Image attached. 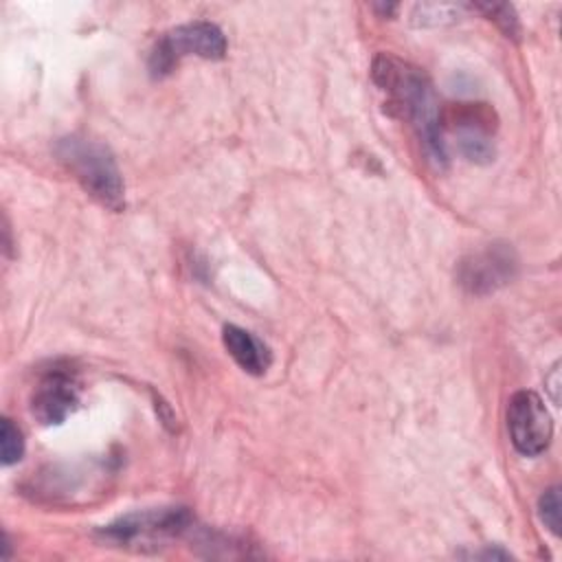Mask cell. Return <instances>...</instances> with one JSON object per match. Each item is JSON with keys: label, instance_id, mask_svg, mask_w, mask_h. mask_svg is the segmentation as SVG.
Returning a JSON list of instances; mask_svg holds the SVG:
<instances>
[{"label": "cell", "instance_id": "obj_1", "mask_svg": "<svg viewBox=\"0 0 562 562\" xmlns=\"http://www.w3.org/2000/svg\"><path fill=\"white\" fill-rule=\"evenodd\" d=\"M373 81L386 90L393 97V103L402 112V116H408L430 156V160L437 167H443L448 160L443 132H441V119H439V103L435 99L432 86L428 77L391 55H378L371 66Z\"/></svg>", "mask_w": 562, "mask_h": 562}, {"label": "cell", "instance_id": "obj_2", "mask_svg": "<svg viewBox=\"0 0 562 562\" xmlns=\"http://www.w3.org/2000/svg\"><path fill=\"white\" fill-rule=\"evenodd\" d=\"M61 165L77 178V182L103 206L121 211L125 206V187L112 151L86 136H66L55 145Z\"/></svg>", "mask_w": 562, "mask_h": 562}, {"label": "cell", "instance_id": "obj_3", "mask_svg": "<svg viewBox=\"0 0 562 562\" xmlns=\"http://www.w3.org/2000/svg\"><path fill=\"white\" fill-rule=\"evenodd\" d=\"M226 53V37L220 26L198 20L180 24L167 31L149 53V72L160 79L169 75L178 61L187 55H198L204 59H222Z\"/></svg>", "mask_w": 562, "mask_h": 562}, {"label": "cell", "instance_id": "obj_4", "mask_svg": "<svg viewBox=\"0 0 562 562\" xmlns=\"http://www.w3.org/2000/svg\"><path fill=\"white\" fill-rule=\"evenodd\" d=\"M191 522V516L184 507H160L143 509L119 516L101 529L103 538L132 549H158L154 542L182 533Z\"/></svg>", "mask_w": 562, "mask_h": 562}, {"label": "cell", "instance_id": "obj_5", "mask_svg": "<svg viewBox=\"0 0 562 562\" xmlns=\"http://www.w3.org/2000/svg\"><path fill=\"white\" fill-rule=\"evenodd\" d=\"M507 430L514 448L536 457L549 448L553 424L547 406L533 391H518L507 402Z\"/></svg>", "mask_w": 562, "mask_h": 562}, {"label": "cell", "instance_id": "obj_6", "mask_svg": "<svg viewBox=\"0 0 562 562\" xmlns=\"http://www.w3.org/2000/svg\"><path fill=\"white\" fill-rule=\"evenodd\" d=\"M518 257L509 244H487L465 255L457 266V279L470 294H490L514 279Z\"/></svg>", "mask_w": 562, "mask_h": 562}, {"label": "cell", "instance_id": "obj_7", "mask_svg": "<svg viewBox=\"0 0 562 562\" xmlns=\"http://www.w3.org/2000/svg\"><path fill=\"white\" fill-rule=\"evenodd\" d=\"M77 406V384L68 371H48L31 400V411L42 424H61Z\"/></svg>", "mask_w": 562, "mask_h": 562}, {"label": "cell", "instance_id": "obj_8", "mask_svg": "<svg viewBox=\"0 0 562 562\" xmlns=\"http://www.w3.org/2000/svg\"><path fill=\"white\" fill-rule=\"evenodd\" d=\"M222 342L231 358L250 375H261L270 367V351L268 347L237 325H224L222 329Z\"/></svg>", "mask_w": 562, "mask_h": 562}, {"label": "cell", "instance_id": "obj_9", "mask_svg": "<svg viewBox=\"0 0 562 562\" xmlns=\"http://www.w3.org/2000/svg\"><path fill=\"white\" fill-rule=\"evenodd\" d=\"M24 454V439L20 428L9 419L2 417L0 422V457H2V465H13L22 459Z\"/></svg>", "mask_w": 562, "mask_h": 562}, {"label": "cell", "instance_id": "obj_10", "mask_svg": "<svg viewBox=\"0 0 562 562\" xmlns=\"http://www.w3.org/2000/svg\"><path fill=\"white\" fill-rule=\"evenodd\" d=\"M461 11V4H437V2H426V4H415L413 9V22L428 26V24H443L448 20H454Z\"/></svg>", "mask_w": 562, "mask_h": 562}, {"label": "cell", "instance_id": "obj_11", "mask_svg": "<svg viewBox=\"0 0 562 562\" xmlns=\"http://www.w3.org/2000/svg\"><path fill=\"white\" fill-rule=\"evenodd\" d=\"M476 11H483L492 22H496L501 26V31L507 37H516L520 26H518V18L514 13L512 4H503V2H483V4H472Z\"/></svg>", "mask_w": 562, "mask_h": 562}, {"label": "cell", "instance_id": "obj_12", "mask_svg": "<svg viewBox=\"0 0 562 562\" xmlns=\"http://www.w3.org/2000/svg\"><path fill=\"white\" fill-rule=\"evenodd\" d=\"M560 507H562V501H560V487L553 485L549 487L540 501H538V514H540V520L544 522V527L553 533V536H560V525H562V518H560Z\"/></svg>", "mask_w": 562, "mask_h": 562}, {"label": "cell", "instance_id": "obj_13", "mask_svg": "<svg viewBox=\"0 0 562 562\" xmlns=\"http://www.w3.org/2000/svg\"><path fill=\"white\" fill-rule=\"evenodd\" d=\"M544 384H547V391L551 393V402L558 404L560 402V395H558V389H560V364L555 362L549 371V375L544 378Z\"/></svg>", "mask_w": 562, "mask_h": 562}]
</instances>
